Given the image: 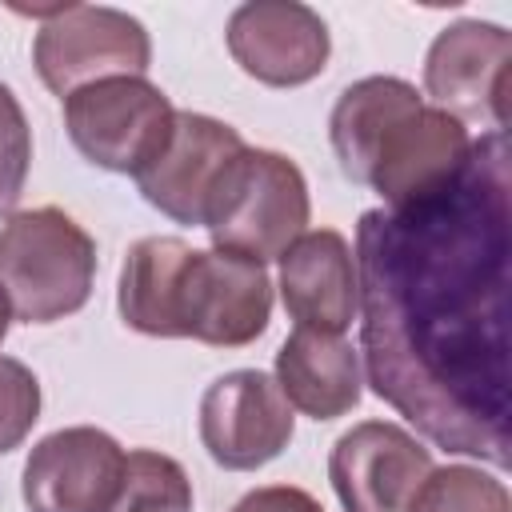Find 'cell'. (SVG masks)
I'll return each instance as SVG.
<instances>
[{
	"instance_id": "6da1fadb",
	"label": "cell",
	"mask_w": 512,
	"mask_h": 512,
	"mask_svg": "<svg viewBox=\"0 0 512 512\" xmlns=\"http://www.w3.org/2000/svg\"><path fill=\"white\" fill-rule=\"evenodd\" d=\"M508 136L472 140L460 176L356 224V312L372 392L448 452L508 464Z\"/></svg>"
},
{
	"instance_id": "7a4b0ae2",
	"label": "cell",
	"mask_w": 512,
	"mask_h": 512,
	"mask_svg": "<svg viewBox=\"0 0 512 512\" xmlns=\"http://www.w3.org/2000/svg\"><path fill=\"white\" fill-rule=\"evenodd\" d=\"M128 328L160 340L244 348L264 336L272 280L236 252H204L180 236H144L128 248L116 292Z\"/></svg>"
},
{
	"instance_id": "3957f363",
	"label": "cell",
	"mask_w": 512,
	"mask_h": 512,
	"mask_svg": "<svg viewBox=\"0 0 512 512\" xmlns=\"http://www.w3.org/2000/svg\"><path fill=\"white\" fill-rule=\"evenodd\" d=\"M96 280V240L60 208L12 212L0 228V288L24 324L80 312Z\"/></svg>"
},
{
	"instance_id": "277c9868",
	"label": "cell",
	"mask_w": 512,
	"mask_h": 512,
	"mask_svg": "<svg viewBox=\"0 0 512 512\" xmlns=\"http://www.w3.org/2000/svg\"><path fill=\"white\" fill-rule=\"evenodd\" d=\"M308 224V184L304 172L268 148H240L204 208V228L212 248L248 256L256 264L280 260Z\"/></svg>"
},
{
	"instance_id": "5b68a950",
	"label": "cell",
	"mask_w": 512,
	"mask_h": 512,
	"mask_svg": "<svg viewBox=\"0 0 512 512\" xmlns=\"http://www.w3.org/2000/svg\"><path fill=\"white\" fill-rule=\"evenodd\" d=\"M32 16L44 20L32 44V64L44 88L60 100L84 84L108 76H144L152 68L148 28L120 8L60 4L44 12L36 8Z\"/></svg>"
},
{
	"instance_id": "8992f818",
	"label": "cell",
	"mask_w": 512,
	"mask_h": 512,
	"mask_svg": "<svg viewBox=\"0 0 512 512\" xmlns=\"http://www.w3.org/2000/svg\"><path fill=\"white\" fill-rule=\"evenodd\" d=\"M172 120V100L144 76H108L64 96V128L76 152L120 176H136L160 156Z\"/></svg>"
},
{
	"instance_id": "52a82bcc",
	"label": "cell",
	"mask_w": 512,
	"mask_h": 512,
	"mask_svg": "<svg viewBox=\"0 0 512 512\" xmlns=\"http://www.w3.org/2000/svg\"><path fill=\"white\" fill-rule=\"evenodd\" d=\"M292 404L260 368L216 376L200 396V444L228 472H256L292 440Z\"/></svg>"
},
{
	"instance_id": "ba28073f",
	"label": "cell",
	"mask_w": 512,
	"mask_h": 512,
	"mask_svg": "<svg viewBox=\"0 0 512 512\" xmlns=\"http://www.w3.org/2000/svg\"><path fill=\"white\" fill-rule=\"evenodd\" d=\"M508 64L512 36L488 20H456L440 28L424 56V92L440 112L464 120H484L492 132H504L508 100Z\"/></svg>"
},
{
	"instance_id": "9c48e42d",
	"label": "cell",
	"mask_w": 512,
	"mask_h": 512,
	"mask_svg": "<svg viewBox=\"0 0 512 512\" xmlns=\"http://www.w3.org/2000/svg\"><path fill=\"white\" fill-rule=\"evenodd\" d=\"M428 472V448L388 420L356 424L328 456V480L344 512H408Z\"/></svg>"
},
{
	"instance_id": "30bf717a",
	"label": "cell",
	"mask_w": 512,
	"mask_h": 512,
	"mask_svg": "<svg viewBox=\"0 0 512 512\" xmlns=\"http://www.w3.org/2000/svg\"><path fill=\"white\" fill-rule=\"evenodd\" d=\"M232 60L268 88H300L328 64L332 40L316 8L296 0H252L228 16Z\"/></svg>"
},
{
	"instance_id": "8fae6325",
	"label": "cell",
	"mask_w": 512,
	"mask_h": 512,
	"mask_svg": "<svg viewBox=\"0 0 512 512\" xmlns=\"http://www.w3.org/2000/svg\"><path fill=\"white\" fill-rule=\"evenodd\" d=\"M468 152L472 136L456 116L440 112L436 104H416L380 136L364 184L376 188L388 208H408L448 188L460 176Z\"/></svg>"
},
{
	"instance_id": "7c38bea8",
	"label": "cell",
	"mask_w": 512,
	"mask_h": 512,
	"mask_svg": "<svg viewBox=\"0 0 512 512\" xmlns=\"http://www.w3.org/2000/svg\"><path fill=\"white\" fill-rule=\"evenodd\" d=\"M124 476V448L100 428H60L24 464L28 512H112Z\"/></svg>"
},
{
	"instance_id": "4fadbf2b",
	"label": "cell",
	"mask_w": 512,
	"mask_h": 512,
	"mask_svg": "<svg viewBox=\"0 0 512 512\" xmlns=\"http://www.w3.org/2000/svg\"><path fill=\"white\" fill-rule=\"evenodd\" d=\"M240 148H244V140L232 124L204 116V112H176L168 144L160 148V156L148 168L136 172V188L168 220L204 228L208 196H212L224 164Z\"/></svg>"
},
{
	"instance_id": "5bb4252c",
	"label": "cell",
	"mask_w": 512,
	"mask_h": 512,
	"mask_svg": "<svg viewBox=\"0 0 512 512\" xmlns=\"http://www.w3.org/2000/svg\"><path fill=\"white\" fill-rule=\"evenodd\" d=\"M280 296L296 328L344 336L356 320V260L340 232H304L280 256Z\"/></svg>"
},
{
	"instance_id": "9a60e30c",
	"label": "cell",
	"mask_w": 512,
	"mask_h": 512,
	"mask_svg": "<svg viewBox=\"0 0 512 512\" xmlns=\"http://www.w3.org/2000/svg\"><path fill=\"white\" fill-rule=\"evenodd\" d=\"M360 352L332 332L296 328L276 352V388L312 420H336L360 404Z\"/></svg>"
},
{
	"instance_id": "2e32d148",
	"label": "cell",
	"mask_w": 512,
	"mask_h": 512,
	"mask_svg": "<svg viewBox=\"0 0 512 512\" xmlns=\"http://www.w3.org/2000/svg\"><path fill=\"white\" fill-rule=\"evenodd\" d=\"M416 104H424L420 92L400 76H364L340 92V100L328 116V136H332L340 172L352 184L368 180V164H372L380 136Z\"/></svg>"
},
{
	"instance_id": "e0dca14e",
	"label": "cell",
	"mask_w": 512,
	"mask_h": 512,
	"mask_svg": "<svg viewBox=\"0 0 512 512\" xmlns=\"http://www.w3.org/2000/svg\"><path fill=\"white\" fill-rule=\"evenodd\" d=\"M112 512H192L188 472L152 448L124 452V476Z\"/></svg>"
},
{
	"instance_id": "ac0fdd59",
	"label": "cell",
	"mask_w": 512,
	"mask_h": 512,
	"mask_svg": "<svg viewBox=\"0 0 512 512\" xmlns=\"http://www.w3.org/2000/svg\"><path fill=\"white\" fill-rule=\"evenodd\" d=\"M408 512H512V500L496 476L472 464H448L428 472Z\"/></svg>"
},
{
	"instance_id": "d6986e66",
	"label": "cell",
	"mask_w": 512,
	"mask_h": 512,
	"mask_svg": "<svg viewBox=\"0 0 512 512\" xmlns=\"http://www.w3.org/2000/svg\"><path fill=\"white\" fill-rule=\"evenodd\" d=\"M28 168H32V128L12 88L0 84V216H12V208L20 204Z\"/></svg>"
},
{
	"instance_id": "ffe728a7",
	"label": "cell",
	"mask_w": 512,
	"mask_h": 512,
	"mask_svg": "<svg viewBox=\"0 0 512 512\" xmlns=\"http://www.w3.org/2000/svg\"><path fill=\"white\" fill-rule=\"evenodd\" d=\"M40 420V380L28 364L0 356V456L20 448Z\"/></svg>"
},
{
	"instance_id": "44dd1931",
	"label": "cell",
	"mask_w": 512,
	"mask_h": 512,
	"mask_svg": "<svg viewBox=\"0 0 512 512\" xmlns=\"http://www.w3.org/2000/svg\"><path fill=\"white\" fill-rule=\"evenodd\" d=\"M232 512H324L316 496H308L304 488L292 484H268V488H252L248 496H240V504Z\"/></svg>"
},
{
	"instance_id": "7402d4cb",
	"label": "cell",
	"mask_w": 512,
	"mask_h": 512,
	"mask_svg": "<svg viewBox=\"0 0 512 512\" xmlns=\"http://www.w3.org/2000/svg\"><path fill=\"white\" fill-rule=\"evenodd\" d=\"M8 324H12V304H8V296H4V288H0V340L8 336Z\"/></svg>"
}]
</instances>
